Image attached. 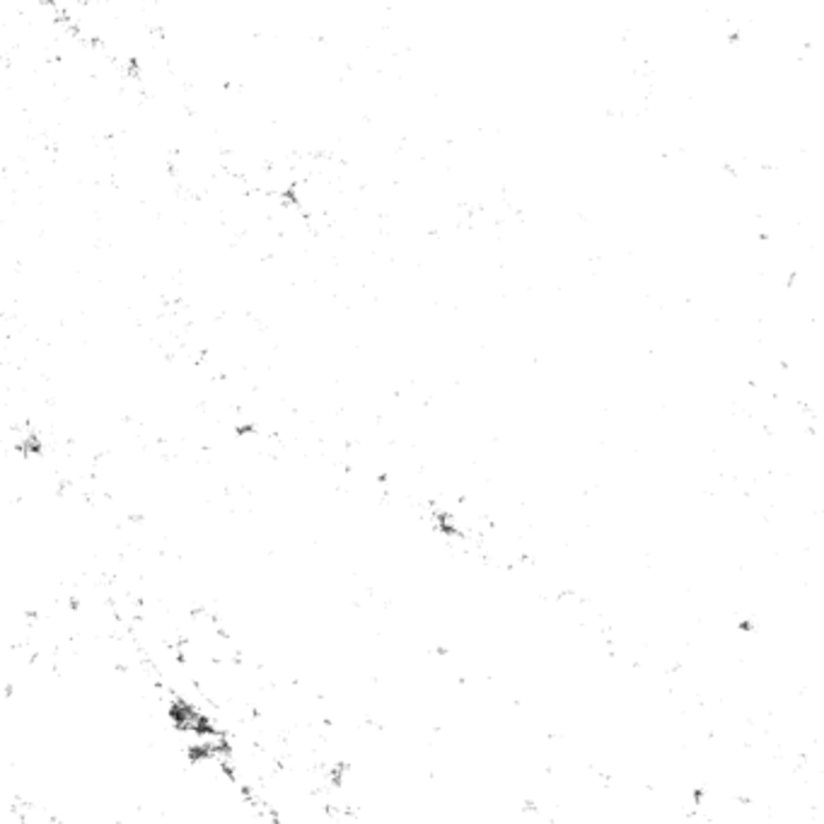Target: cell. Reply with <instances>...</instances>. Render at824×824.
Masks as SVG:
<instances>
[]
</instances>
